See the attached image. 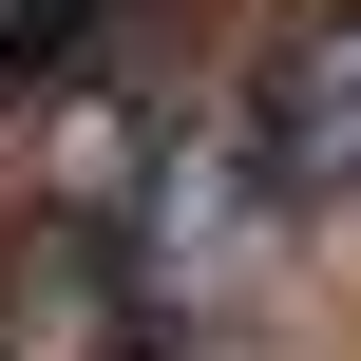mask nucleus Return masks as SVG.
I'll return each mask as SVG.
<instances>
[{
  "mask_svg": "<svg viewBox=\"0 0 361 361\" xmlns=\"http://www.w3.org/2000/svg\"><path fill=\"white\" fill-rule=\"evenodd\" d=\"M247 171H267V209H343L361 190V19L286 38L247 76Z\"/></svg>",
  "mask_w": 361,
  "mask_h": 361,
  "instance_id": "nucleus-1",
  "label": "nucleus"
}]
</instances>
